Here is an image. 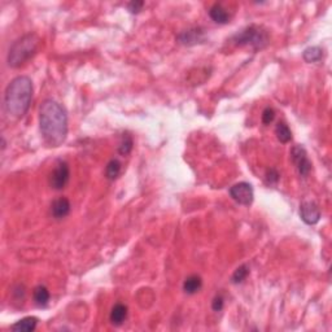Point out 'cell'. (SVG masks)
I'll return each mask as SVG.
<instances>
[{"label": "cell", "mask_w": 332, "mask_h": 332, "mask_svg": "<svg viewBox=\"0 0 332 332\" xmlns=\"http://www.w3.org/2000/svg\"><path fill=\"white\" fill-rule=\"evenodd\" d=\"M133 146H134L133 138H131L129 134H125V135L122 136V142H121V144H120L118 152H120L122 156H126V155H129V153L131 152V150H133Z\"/></svg>", "instance_id": "cell-20"}, {"label": "cell", "mask_w": 332, "mask_h": 332, "mask_svg": "<svg viewBox=\"0 0 332 332\" xmlns=\"http://www.w3.org/2000/svg\"><path fill=\"white\" fill-rule=\"evenodd\" d=\"M121 169H122V165L118 160H110L105 167V176L109 180L117 179L121 174Z\"/></svg>", "instance_id": "cell-17"}, {"label": "cell", "mask_w": 332, "mask_h": 332, "mask_svg": "<svg viewBox=\"0 0 332 332\" xmlns=\"http://www.w3.org/2000/svg\"><path fill=\"white\" fill-rule=\"evenodd\" d=\"M39 39L35 34H26L17 39L9 48L7 63L10 68H20L37 53Z\"/></svg>", "instance_id": "cell-3"}, {"label": "cell", "mask_w": 332, "mask_h": 332, "mask_svg": "<svg viewBox=\"0 0 332 332\" xmlns=\"http://www.w3.org/2000/svg\"><path fill=\"white\" fill-rule=\"evenodd\" d=\"M209 16L214 22L219 23V25H226L231 20V16H230L226 8L222 7V4H214L210 8Z\"/></svg>", "instance_id": "cell-11"}, {"label": "cell", "mask_w": 332, "mask_h": 332, "mask_svg": "<svg viewBox=\"0 0 332 332\" xmlns=\"http://www.w3.org/2000/svg\"><path fill=\"white\" fill-rule=\"evenodd\" d=\"M233 42L236 46H250L253 50H262L269 44V35L262 27L252 25L234 35Z\"/></svg>", "instance_id": "cell-4"}, {"label": "cell", "mask_w": 332, "mask_h": 332, "mask_svg": "<svg viewBox=\"0 0 332 332\" xmlns=\"http://www.w3.org/2000/svg\"><path fill=\"white\" fill-rule=\"evenodd\" d=\"M266 180L269 184H276V183L279 182V173L274 169L267 170V173H266Z\"/></svg>", "instance_id": "cell-22"}, {"label": "cell", "mask_w": 332, "mask_h": 332, "mask_svg": "<svg viewBox=\"0 0 332 332\" xmlns=\"http://www.w3.org/2000/svg\"><path fill=\"white\" fill-rule=\"evenodd\" d=\"M274 118H275V112L272 108H266L262 112V122L265 125H270L274 121Z\"/></svg>", "instance_id": "cell-21"}, {"label": "cell", "mask_w": 332, "mask_h": 332, "mask_svg": "<svg viewBox=\"0 0 332 332\" xmlns=\"http://www.w3.org/2000/svg\"><path fill=\"white\" fill-rule=\"evenodd\" d=\"M33 82L29 77H17L8 84L4 93V113L8 118L20 120L30 108Z\"/></svg>", "instance_id": "cell-2"}, {"label": "cell", "mask_w": 332, "mask_h": 332, "mask_svg": "<svg viewBox=\"0 0 332 332\" xmlns=\"http://www.w3.org/2000/svg\"><path fill=\"white\" fill-rule=\"evenodd\" d=\"M302 57H304V60L306 63H319V61L322 60L323 57V50L321 47H309V48H306L302 53Z\"/></svg>", "instance_id": "cell-15"}, {"label": "cell", "mask_w": 332, "mask_h": 332, "mask_svg": "<svg viewBox=\"0 0 332 332\" xmlns=\"http://www.w3.org/2000/svg\"><path fill=\"white\" fill-rule=\"evenodd\" d=\"M291 159H292L293 164L297 167V171L301 176H308L312 171V163H310L308 153H306L305 148L301 146H295L291 150Z\"/></svg>", "instance_id": "cell-7"}, {"label": "cell", "mask_w": 332, "mask_h": 332, "mask_svg": "<svg viewBox=\"0 0 332 332\" xmlns=\"http://www.w3.org/2000/svg\"><path fill=\"white\" fill-rule=\"evenodd\" d=\"M51 212L52 216L56 219H63L70 213V201L67 197H60L56 199L51 205Z\"/></svg>", "instance_id": "cell-10"}, {"label": "cell", "mask_w": 332, "mask_h": 332, "mask_svg": "<svg viewBox=\"0 0 332 332\" xmlns=\"http://www.w3.org/2000/svg\"><path fill=\"white\" fill-rule=\"evenodd\" d=\"M127 317V306L123 304H116L110 312V322L114 326H121Z\"/></svg>", "instance_id": "cell-14"}, {"label": "cell", "mask_w": 332, "mask_h": 332, "mask_svg": "<svg viewBox=\"0 0 332 332\" xmlns=\"http://www.w3.org/2000/svg\"><path fill=\"white\" fill-rule=\"evenodd\" d=\"M201 287H203V280L199 275H189L183 283V291L187 295H195L201 289Z\"/></svg>", "instance_id": "cell-13"}, {"label": "cell", "mask_w": 332, "mask_h": 332, "mask_svg": "<svg viewBox=\"0 0 332 332\" xmlns=\"http://www.w3.org/2000/svg\"><path fill=\"white\" fill-rule=\"evenodd\" d=\"M300 217L306 225H317L321 219V209L314 201H304L300 208Z\"/></svg>", "instance_id": "cell-8"}, {"label": "cell", "mask_w": 332, "mask_h": 332, "mask_svg": "<svg viewBox=\"0 0 332 332\" xmlns=\"http://www.w3.org/2000/svg\"><path fill=\"white\" fill-rule=\"evenodd\" d=\"M39 129L48 146L60 147L68 135L67 109L55 100H44L39 108Z\"/></svg>", "instance_id": "cell-1"}, {"label": "cell", "mask_w": 332, "mask_h": 332, "mask_svg": "<svg viewBox=\"0 0 332 332\" xmlns=\"http://www.w3.org/2000/svg\"><path fill=\"white\" fill-rule=\"evenodd\" d=\"M249 275V267L248 265H242L234 271L233 276H231V282L234 284H239L247 279V276Z\"/></svg>", "instance_id": "cell-19"}, {"label": "cell", "mask_w": 332, "mask_h": 332, "mask_svg": "<svg viewBox=\"0 0 332 332\" xmlns=\"http://www.w3.org/2000/svg\"><path fill=\"white\" fill-rule=\"evenodd\" d=\"M230 196L240 205H250L253 203V199H254L253 187L247 182L236 183L230 188Z\"/></svg>", "instance_id": "cell-5"}, {"label": "cell", "mask_w": 332, "mask_h": 332, "mask_svg": "<svg viewBox=\"0 0 332 332\" xmlns=\"http://www.w3.org/2000/svg\"><path fill=\"white\" fill-rule=\"evenodd\" d=\"M33 297L38 306H46L50 302V291L44 286H38L34 289Z\"/></svg>", "instance_id": "cell-16"}, {"label": "cell", "mask_w": 332, "mask_h": 332, "mask_svg": "<svg viewBox=\"0 0 332 332\" xmlns=\"http://www.w3.org/2000/svg\"><path fill=\"white\" fill-rule=\"evenodd\" d=\"M143 7H144V1H136L135 0V1H131V3H129V5H127V9L130 10V13L136 14V13H139Z\"/></svg>", "instance_id": "cell-23"}, {"label": "cell", "mask_w": 332, "mask_h": 332, "mask_svg": "<svg viewBox=\"0 0 332 332\" xmlns=\"http://www.w3.org/2000/svg\"><path fill=\"white\" fill-rule=\"evenodd\" d=\"M223 305H225V301H223L222 296H216L212 302V309L214 312H221L223 309Z\"/></svg>", "instance_id": "cell-24"}, {"label": "cell", "mask_w": 332, "mask_h": 332, "mask_svg": "<svg viewBox=\"0 0 332 332\" xmlns=\"http://www.w3.org/2000/svg\"><path fill=\"white\" fill-rule=\"evenodd\" d=\"M178 40L180 44H184V46H195V44L203 43L205 40V33L201 27H192V29L182 31L178 35Z\"/></svg>", "instance_id": "cell-9"}, {"label": "cell", "mask_w": 332, "mask_h": 332, "mask_svg": "<svg viewBox=\"0 0 332 332\" xmlns=\"http://www.w3.org/2000/svg\"><path fill=\"white\" fill-rule=\"evenodd\" d=\"M275 135L276 138H278V140L282 142V143H288V142H291V139H292V133H291L289 127L287 126L284 122H279L276 125Z\"/></svg>", "instance_id": "cell-18"}, {"label": "cell", "mask_w": 332, "mask_h": 332, "mask_svg": "<svg viewBox=\"0 0 332 332\" xmlns=\"http://www.w3.org/2000/svg\"><path fill=\"white\" fill-rule=\"evenodd\" d=\"M38 319L35 317H26L10 326V330L16 332H31L37 329Z\"/></svg>", "instance_id": "cell-12"}, {"label": "cell", "mask_w": 332, "mask_h": 332, "mask_svg": "<svg viewBox=\"0 0 332 332\" xmlns=\"http://www.w3.org/2000/svg\"><path fill=\"white\" fill-rule=\"evenodd\" d=\"M70 178V169L65 161H59L57 165L55 166V169L50 175V184L53 189L60 191V189L65 188L69 182Z\"/></svg>", "instance_id": "cell-6"}]
</instances>
